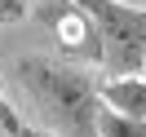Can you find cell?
<instances>
[{
	"label": "cell",
	"instance_id": "7a4b0ae2",
	"mask_svg": "<svg viewBox=\"0 0 146 137\" xmlns=\"http://www.w3.org/2000/svg\"><path fill=\"white\" fill-rule=\"evenodd\" d=\"M102 36V66L111 75H137L146 62V9L124 0H75Z\"/></svg>",
	"mask_w": 146,
	"mask_h": 137
},
{
	"label": "cell",
	"instance_id": "277c9868",
	"mask_svg": "<svg viewBox=\"0 0 146 137\" xmlns=\"http://www.w3.org/2000/svg\"><path fill=\"white\" fill-rule=\"evenodd\" d=\"M98 97H102V106L119 111V115L146 119V80L142 75H115V80L98 84Z\"/></svg>",
	"mask_w": 146,
	"mask_h": 137
},
{
	"label": "cell",
	"instance_id": "52a82bcc",
	"mask_svg": "<svg viewBox=\"0 0 146 137\" xmlns=\"http://www.w3.org/2000/svg\"><path fill=\"white\" fill-rule=\"evenodd\" d=\"M22 13H27V9H22V0H0V18H5V22L22 18Z\"/></svg>",
	"mask_w": 146,
	"mask_h": 137
},
{
	"label": "cell",
	"instance_id": "9c48e42d",
	"mask_svg": "<svg viewBox=\"0 0 146 137\" xmlns=\"http://www.w3.org/2000/svg\"><path fill=\"white\" fill-rule=\"evenodd\" d=\"M142 71H146V62H142Z\"/></svg>",
	"mask_w": 146,
	"mask_h": 137
},
{
	"label": "cell",
	"instance_id": "8992f818",
	"mask_svg": "<svg viewBox=\"0 0 146 137\" xmlns=\"http://www.w3.org/2000/svg\"><path fill=\"white\" fill-rule=\"evenodd\" d=\"M18 128H22V115L13 111V102H9V97H0V137H13Z\"/></svg>",
	"mask_w": 146,
	"mask_h": 137
},
{
	"label": "cell",
	"instance_id": "5b68a950",
	"mask_svg": "<svg viewBox=\"0 0 146 137\" xmlns=\"http://www.w3.org/2000/svg\"><path fill=\"white\" fill-rule=\"evenodd\" d=\"M98 137H146V119L119 115L111 106H98Z\"/></svg>",
	"mask_w": 146,
	"mask_h": 137
},
{
	"label": "cell",
	"instance_id": "3957f363",
	"mask_svg": "<svg viewBox=\"0 0 146 137\" xmlns=\"http://www.w3.org/2000/svg\"><path fill=\"white\" fill-rule=\"evenodd\" d=\"M40 22L53 31V40L71 58L102 62V36H98V27H93V18L75 0H44V5H40Z\"/></svg>",
	"mask_w": 146,
	"mask_h": 137
},
{
	"label": "cell",
	"instance_id": "ba28073f",
	"mask_svg": "<svg viewBox=\"0 0 146 137\" xmlns=\"http://www.w3.org/2000/svg\"><path fill=\"white\" fill-rule=\"evenodd\" d=\"M13 137H53V133H44V128H31V124H22Z\"/></svg>",
	"mask_w": 146,
	"mask_h": 137
},
{
	"label": "cell",
	"instance_id": "6da1fadb",
	"mask_svg": "<svg viewBox=\"0 0 146 137\" xmlns=\"http://www.w3.org/2000/svg\"><path fill=\"white\" fill-rule=\"evenodd\" d=\"M13 84L22 102L36 111L40 128L53 137H98V84L71 62L53 58H18L13 62Z\"/></svg>",
	"mask_w": 146,
	"mask_h": 137
}]
</instances>
